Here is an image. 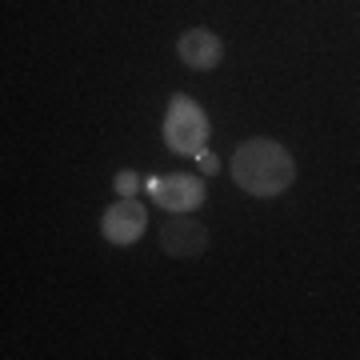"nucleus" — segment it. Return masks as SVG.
Masks as SVG:
<instances>
[{
    "instance_id": "obj_6",
    "label": "nucleus",
    "mask_w": 360,
    "mask_h": 360,
    "mask_svg": "<svg viewBox=\"0 0 360 360\" xmlns=\"http://www.w3.org/2000/svg\"><path fill=\"white\" fill-rule=\"evenodd\" d=\"M180 60L193 68V72H212L220 65V56H224V44H220L217 32H208V28H188L176 44Z\"/></svg>"
},
{
    "instance_id": "obj_2",
    "label": "nucleus",
    "mask_w": 360,
    "mask_h": 360,
    "mask_svg": "<svg viewBox=\"0 0 360 360\" xmlns=\"http://www.w3.org/2000/svg\"><path fill=\"white\" fill-rule=\"evenodd\" d=\"M208 116L205 108L193 101V96H172L168 101V112H165V144L172 148V153L180 156H196V153H205V144H208Z\"/></svg>"
},
{
    "instance_id": "obj_5",
    "label": "nucleus",
    "mask_w": 360,
    "mask_h": 360,
    "mask_svg": "<svg viewBox=\"0 0 360 360\" xmlns=\"http://www.w3.org/2000/svg\"><path fill=\"white\" fill-rule=\"evenodd\" d=\"M160 248L176 260H193L208 248V232H205V224L193 220L188 212H176V217H168L165 224H160Z\"/></svg>"
},
{
    "instance_id": "obj_8",
    "label": "nucleus",
    "mask_w": 360,
    "mask_h": 360,
    "mask_svg": "<svg viewBox=\"0 0 360 360\" xmlns=\"http://www.w3.org/2000/svg\"><path fill=\"white\" fill-rule=\"evenodd\" d=\"M196 160H200V172H208V176H212V172H220V160L208 153V148H205V153H196Z\"/></svg>"
},
{
    "instance_id": "obj_4",
    "label": "nucleus",
    "mask_w": 360,
    "mask_h": 360,
    "mask_svg": "<svg viewBox=\"0 0 360 360\" xmlns=\"http://www.w3.org/2000/svg\"><path fill=\"white\" fill-rule=\"evenodd\" d=\"M144 229H148V212H144V205L136 200V196H120L116 205L104 208L101 217V232L104 240H112V245H136L144 236Z\"/></svg>"
},
{
    "instance_id": "obj_7",
    "label": "nucleus",
    "mask_w": 360,
    "mask_h": 360,
    "mask_svg": "<svg viewBox=\"0 0 360 360\" xmlns=\"http://www.w3.org/2000/svg\"><path fill=\"white\" fill-rule=\"evenodd\" d=\"M112 188H116L120 196H136V188H141V176H136L132 168H120V172H116V180H112Z\"/></svg>"
},
{
    "instance_id": "obj_3",
    "label": "nucleus",
    "mask_w": 360,
    "mask_h": 360,
    "mask_svg": "<svg viewBox=\"0 0 360 360\" xmlns=\"http://www.w3.org/2000/svg\"><path fill=\"white\" fill-rule=\"evenodd\" d=\"M144 188L165 212H193L205 205V184L193 172H168V176H148Z\"/></svg>"
},
{
    "instance_id": "obj_1",
    "label": "nucleus",
    "mask_w": 360,
    "mask_h": 360,
    "mask_svg": "<svg viewBox=\"0 0 360 360\" xmlns=\"http://www.w3.org/2000/svg\"><path fill=\"white\" fill-rule=\"evenodd\" d=\"M232 180L248 196H281L292 188L296 160L281 141L252 136L232 153Z\"/></svg>"
}]
</instances>
